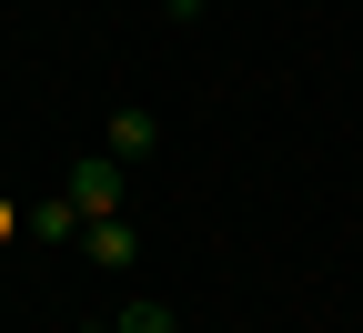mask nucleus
<instances>
[{
    "instance_id": "obj_2",
    "label": "nucleus",
    "mask_w": 363,
    "mask_h": 333,
    "mask_svg": "<svg viewBox=\"0 0 363 333\" xmlns=\"http://www.w3.org/2000/svg\"><path fill=\"white\" fill-rule=\"evenodd\" d=\"M21 232H40V243H61V253H71L91 222L71 212V192H30V202H21Z\"/></svg>"
},
{
    "instance_id": "obj_3",
    "label": "nucleus",
    "mask_w": 363,
    "mask_h": 333,
    "mask_svg": "<svg viewBox=\"0 0 363 333\" xmlns=\"http://www.w3.org/2000/svg\"><path fill=\"white\" fill-rule=\"evenodd\" d=\"M101 152H111V162H152V152H162V121H152V111H111Z\"/></svg>"
},
{
    "instance_id": "obj_4",
    "label": "nucleus",
    "mask_w": 363,
    "mask_h": 333,
    "mask_svg": "<svg viewBox=\"0 0 363 333\" xmlns=\"http://www.w3.org/2000/svg\"><path fill=\"white\" fill-rule=\"evenodd\" d=\"M81 253L121 273V263H131V222H121V212H111V222H91V232H81Z\"/></svg>"
},
{
    "instance_id": "obj_7",
    "label": "nucleus",
    "mask_w": 363,
    "mask_h": 333,
    "mask_svg": "<svg viewBox=\"0 0 363 333\" xmlns=\"http://www.w3.org/2000/svg\"><path fill=\"white\" fill-rule=\"evenodd\" d=\"M11 222H21V202H0V232H11Z\"/></svg>"
},
{
    "instance_id": "obj_1",
    "label": "nucleus",
    "mask_w": 363,
    "mask_h": 333,
    "mask_svg": "<svg viewBox=\"0 0 363 333\" xmlns=\"http://www.w3.org/2000/svg\"><path fill=\"white\" fill-rule=\"evenodd\" d=\"M61 192H71V212H81V222H111V212L131 202V162H111V152H81V162L61 172Z\"/></svg>"
},
{
    "instance_id": "obj_5",
    "label": "nucleus",
    "mask_w": 363,
    "mask_h": 333,
    "mask_svg": "<svg viewBox=\"0 0 363 333\" xmlns=\"http://www.w3.org/2000/svg\"><path fill=\"white\" fill-rule=\"evenodd\" d=\"M111 333H182V313L142 293V303H121V313H111Z\"/></svg>"
},
{
    "instance_id": "obj_6",
    "label": "nucleus",
    "mask_w": 363,
    "mask_h": 333,
    "mask_svg": "<svg viewBox=\"0 0 363 333\" xmlns=\"http://www.w3.org/2000/svg\"><path fill=\"white\" fill-rule=\"evenodd\" d=\"M162 11H172V21H202V0H162Z\"/></svg>"
}]
</instances>
